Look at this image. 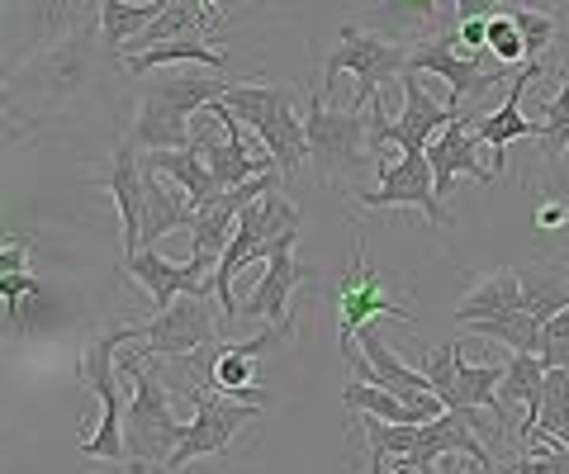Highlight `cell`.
Listing matches in <instances>:
<instances>
[{"mask_svg":"<svg viewBox=\"0 0 569 474\" xmlns=\"http://www.w3.org/2000/svg\"><path fill=\"white\" fill-rule=\"evenodd\" d=\"M119 380L129 390V413H123V446H129V465L138 470H167L171 451L181 446L186 423H176V399L162 380L148 371L142 356L119 361Z\"/></svg>","mask_w":569,"mask_h":474,"instance_id":"1","label":"cell"},{"mask_svg":"<svg viewBox=\"0 0 569 474\" xmlns=\"http://www.w3.org/2000/svg\"><path fill=\"white\" fill-rule=\"evenodd\" d=\"M142 337V323H114L96 332L91 342H86L81 361H77V380L100 399V427L96 436H86L81 451L96 455V461H114V465H129V446H123V413H129V394L119 390V361L114 351L119 346H133Z\"/></svg>","mask_w":569,"mask_h":474,"instance_id":"2","label":"cell"},{"mask_svg":"<svg viewBox=\"0 0 569 474\" xmlns=\"http://www.w3.org/2000/svg\"><path fill=\"white\" fill-rule=\"evenodd\" d=\"M228 91L223 81L213 77H162V81H148L138 95V124H133V143L142 152H162V148H186L194 129H190V114L209 110L213 100Z\"/></svg>","mask_w":569,"mask_h":474,"instance_id":"3","label":"cell"},{"mask_svg":"<svg viewBox=\"0 0 569 474\" xmlns=\"http://www.w3.org/2000/svg\"><path fill=\"white\" fill-rule=\"evenodd\" d=\"M223 100H228V110H233L242 124L261 138V148L276 157V167L284 175L309 157V133H305V119L295 114V91L290 85L247 81V85H228Z\"/></svg>","mask_w":569,"mask_h":474,"instance_id":"4","label":"cell"},{"mask_svg":"<svg viewBox=\"0 0 569 474\" xmlns=\"http://www.w3.org/2000/svg\"><path fill=\"white\" fill-rule=\"evenodd\" d=\"M408 67V48L385 39V33H370L361 24H342L337 29V48L323 58V91L332 95V85L342 72L356 77V95L351 104L356 110H366L370 100L380 91H399V77Z\"/></svg>","mask_w":569,"mask_h":474,"instance_id":"5","label":"cell"},{"mask_svg":"<svg viewBox=\"0 0 569 474\" xmlns=\"http://www.w3.org/2000/svg\"><path fill=\"white\" fill-rule=\"evenodd\" d=\"M284 228H299V209L276 190H266L261 200H252L242 209L238 219V233L228 238V248L219 256V266H213V304L223 309V319L233 323L238 319V300H233V280L252 266V261H266V242H271L276 233H284Z\"/></svg>","mask_w":569,"mask_h":474,"instance_id":"6","label":"cell"},{"mask_svg":"<svg viewBox=\"0 0 569 474\" xmlns=\"http://www.w3.org/2000/svg\"><path fill=\"white\" fill-rule=\"evenodd\" d=\"M305 133H309V162L318 167V175L328 181H347L356 175L370 157V119L366 110H337L328 91H313L309 114H305Z\"/></svg>","mask_w":569,"mask_h":474,"instance_id":"7","label":"cell"},{"mask_svg":"<svg viewBox=\"0 0 569 474\" xmlns=\"http://www.w3.org/2000/svg\"><path fill=\"white\" fill-rule=\"evenodd\" d=\"M376 319L413 323V309L399 304V300H389L376 266H370V256H366V238H356L351 266H347L342 280H337V346H342L347 361L356 356V332H361L366 323H376Z\"/></svg>","mask_w":569,"mask_h":474,"instance_id":"8","label":"cell"},{"mask_svg":"<svg viewBox=\"0 0 569 474\" xmlns=\"http://www.w3.org/2000/svg\"><path fill=\"white\" fill-rule=\"evenodd\" d=\"M219 337H223V323L213 319L204 294H181V300H171L167 309H157L152 323H142V337L133 342V356L181 361V356H190V351H200L204 342H219Z\"/></svg>","mask_w":569,"mask_h":474,"instance_id":"9","label":"cell"},{"mask_svg":"<svg viewBox=\"0 0 569 474\" xmlns=\"http://www.w3.org/2000/svg\"><path fill=\"white\" fill-rule=\"evenodd\" d=\"M261 417V403H242V399H213L204 394L200 384H194V417L186 423V436L181 446L171 451L167 470H186L190 461H200V455H223L228 442Z\"/></svg>","mask_w":569,"mask_h":474,"instance_id":"10","label":"cell"},{"mask_svg":"<svg viewBox=\"0 0 569 474\" xmlns=\"http://www.w3.org/2000/svg\"><path fill=\"white\" fill-rule=\"evenodd\" d=\"M376 175H380V185L356 195L361 209H403V204H413V209H422L432 228L451 223L447 209H441V190H437L432 157L427 152H399L389 167H376Z\"/></svg>","mask_w":569,"mask_h":474,"instance_id":"11","label":"cell"},{"mask_svg":"<svg viewBox=\"0 0 569 474\" xmlns=\"http://www.w3.org/2000/svg\"><path fill=\"white\" fill-rule=\"evenodd\" d=\"M299 228H284L266 242V275L257 280L252 300L238 304V319H266L271 327H290V294L299 280H313V271L295 256Z\"/></svg>","mask_w":569,"mask_h":474,"instance_id":"12","label":"cell"},{"mask_svg":"<svg viewBox=\"0 0 569 474\" xmlns=\"http://www.w3.org/2000/svg\"><path fill=\"white\" fill-rule=\"evenodd\" d=\"M456 43L460 39H451V33H437V39H422L418 48H408V72H432V77H441L451 85V91H447L451 110H460L470 95L493 91L498 81H508L503 67H498V72H485L475 58H460Z\"/></svg>","mask_w":569,"mask_h":474,"instance_id":"13","label":"cell"},{"mask_svg":"<svg viewBox=\"0 0 569 474\" xmlns=\"http://www.w3.org/2000/svg\"><path fill=\"white\" fill-rule=\"evenodd\" d=\"M447 455H466L470 465L493 470L489 446L475 436V423H470V417H466V413H456V409H447L441 417H432V423H422L418 446L408 451V455H395V465H399V470H408V474H422V470L441 465Z\"/></svg>","mask_w":569,"mask_h":474,"instance_id":"14","label":"cell"},{"mask_svg":"<svg viewBox=\"0 0 569 474\" xmlns=\"http://www.w3.org/2000/svg\"><path fill=\"white\" fill-rule=\"evenodd\" d=\"M219 266V256L209 252H190L186 266H171L167 256H157L148 248H138L133 256H123V271H129L142 290H148L152 309H167L171 300H181V294H209L204 290V271Z\"/></svg>","mask_w":569,"mask_h":474,"instance_id":"15","label":"cell"},{"mask_svg":"<svg viewBox=\"0 0 569 474\" xmlns=\"http://www.w3.org/2000/svg\"><path fill=\"white\" fill-rule=\"evenodd\" d=\"M479 148H485V143H479V133L470 124L466 104H460V114L437 133V143H427V157H432V175H437L441 195L456 185V175H475L479 185H498V181H503L493 167L479 162Z\"/></svg>","mask_w":569,"mask_h":474,"instance_id":"16","label":"cell"},{"mask_svg":"<svg viewBox=\"0 0 569 474\" xmlns=\"http://www.w3.org/2000/svg\"><path fill=\"white\" fill-rule=\"evenodd\" d=\"M138 143L123 138L110 171H104V190L114 195V209H119V223H123V256H133L142 248V223H148V175H142V162H138Z\"/></svg>","mask_w":569,"mask_h":474,"instance_id":"17","label":"cell"},{"mask_svg":"<svg viewBox=\"0 0 569 474\" xmlns=\"http://www.w3.org/2000/svg\"><path fill=\"white\" fill-rule=\"evenodd\" d=\"M537 77H541V58L522 62V72L512 77L508 100L498 104L493 114H479V119H475L479 143L493 148V171H498V175H503V162H508V143H518V138H541V124H531V119L522 114V91H527V81H537Z\"/></svg>","mask_w":569,"mask_h":474,"instance_id":"18","label":"cell"},{"mask_svg":"<svg viewBox=\"0 0 569 474\" xmlns=\"http://www.w3.org/2000/svg\"><path fill=\"white\" fill-rule=\"evenodd\" d=\"M347 365L356 371V380L380 384V390H395V394H422V390H432L427 371H408L399 351L376 332V323L361 327V356H351Z\"/></svg>","mask_w":569,"mask_h":474,"instance_id":"19","label":"cell"},{"mask_svg":"<svg viewBox=\"0 0 569 474\" xmlns=\"http://www.w3.org/2000/svg\"><path fill=\"white\" fill-rule=\"evenodd\" d=\"M399 95H403V104H399V148L403 152H427V143H432V138L460 114V110H451L447 100L437 104L432 95H427L408 67L399 77Z\"/></svg>","mask_w":569,"mask_h":474,"instance_id":"20","label":"cell"},{"mask_svg":"<svg viewBox=\"0 0 569 474\" xmlns=\"http://www.w3.org/2000/svg\"><path fill=\"white\" fill-rule=\"evenodd\" d=\"M148 175V223H142V248H152L157 238L167 233H181V228H194V214H200V204L190 200L186 185H176L171 175L142 167Z\"/></svg>","mask_w":569,"mask_h":474,"instance_id":"21","label":"cell"},{"mask_svg":"<svg viewBox=\"0 0 569 474\" xmlns=\"http://www.w3.org/2000/svg\"><path fill=\"white\" fill-rule=\"evenodd\" d=\"M194 143H200L204 162H209V171H213V185H219V190H233V185L252 181V175H261V171L276 167L271 152L252 157V148H247L242 138H228V133L219 138V133H209V129H194Z\"/></svg>","mask_w":569,"mask_h":474,"instance_id":"22","label":"cell"},{"mask_svg":"<svg viewBox=\"0 0 569 474\" xmlns=\"http://www.w3.org/2000/svg\"><path fill=\"white\" fill-rule=\"evenodd\" d=\"M503 371H508V365H466V361H460L456 390H451V399H447V409L466 413L470 423H475V409H489V413H493V423L503 427V432H512V413H508V403L498 399Z\"/></svg>","mask_w":569,"mask_h":474,"instance_id":"23","label":"cell"},{"mask_svg":"<svg viewBox=\"0 0 569 474\" xmlns=\"http://www.w3.org/2000/svg\"><path fill=\"white\" fill-rule=\"evenodd\" d=\"M142 167H152V171L171 175L176 185H186L194 204H209V200H219V195H223V190L213 185V171H209V162H204V152H200V143H194V138H190L186 148L148 152V157H142Z\"/></svg>","mask_w":569,"mask_h":474,"instance_id":"24","label":"cell"},{"mask_svg":"<svg viewBox=\"0 0 569 474\" xmlns=\"http://www.w3.org/2000/svg\"><path fill=\"white\" fill-rule=\"evenodd\" d=\"M518 309H522V271H493L460 300L456 323L466 327L475 319H503V313H518Z\"/></svg>","mask_w":569,"mask_h":474,"instance_id":"25","label":"cell"},{"mask_svg":"<svg viewBox=\"0 0 569 474\" xmlns=\"http://www.w3.org/2000/svg\"><path fill=\"white\" fill-rule=\"evenodd\" d=\"M541 384H546V361L537 351H512L508 371H503V384H498V399L508 403V409H522V432H531L537 423V403H541Z\"/></svg>","mask_w":569,"mask_h":474,"instance_id":"26","label":"cell"},{"mask_svg":"<svg viewBox=\"0 0 569 474\" xmlns=\"http://www.w3.org/2000/svg\"><path fill=\"white\" fill-rule=\"evenodd\" d=\"M129 72H152V67H171V62H200L209 72H223V52H213L204 33H181V39H167L157 48H142V52H129Z\"/></svg>","mask_w":569,"mask_h":474,"instance_id":"27","label":"cell"},{"mask_svg":"<svg viewBox=\"0 0 569 474\" xmlns=\"http://www.w3.org/2000/svg\"><path fill=\"white\" fill-rule=\"evenodd\" d=\"M171 0H100V39L110 52H119L133 33L148 29Z\"/></svg>","mask_w":569,"mask_h":474,"instance_id":"28","label":"cell"},{"mask_svg":"<svg viewBox=\"0 0 569 474\" xmlns=\"http://www.w3.org/2000/svg\"><path fill=\"white\" fill-rule=\"evenodd\" d=\"M361 427L370 442V470H385L389 455H408L422 432V423H389V417H376V413H361Z\"/></svg>","mask_w":569,"mask_h":474,"instance_id":"29","label":"cell"},{"mask_svg":"<svg viewBox=\"0 0 569 474\" xmlns=\"http://www.w3.org/2000/svg\"><path fill=\"white\" fill-rule=\"evenodd\" d=\"M569 304V280L556 271V266H527L522 271V309L531 319H550V313H560Z\"/></svg>","mask_w":569,"mask_h":474,"instance_id":"30","label":"cell"},{"mask_svg":"<svg viewBox=\"0 0 569 474\" xmlns=\"http://www.w3.org/2000/svg\"><path fill=\"white\" fill-rule=\"evenodd\" d=\"M569 427V365H546V384H541V403H537V423L531 432H565ZM531 432H522L518 442H527Z\"/></svg>","mask_w":569,"mask_h":474,"instance_id":"31","label":"cell"},{"mask_svg":"<svg viewBox=\"0 0 569 474\" xmlns=\"http://www.w3.org/2000/svg\"><path fill=\"white\" fill-rule=\"evenodd\" d=\"M466 332H475V337L508 342L512 351H537L541 346V319H531L527 309L503 313V319H475V323H466Z\"/></svg>","mask_w":569,"mask_h":474,"instance_id":"32","label":"cell"},{"mask_svg":"<svg viewBox=\"0 0 569 474\" xmlns=\"http://www.w3.org/2000/svg\"><path fill=\"white\" fill-rule=\"evenodd\" d=\"M569 148V72L560 77V91L546 95V110H541V152L550 162H560Z\"/></svg>","mask_w":569,"mask_h":474,"instance_id":"33","label":"cell"},{"mask_svg":"<svg viewBox=\"0 0 569 474\" xmlns=\"http://www.w3.org/2000/svg\"><path fill=\"white\" fill-rule=\"evenodd\" d=\"M508 14L518 20L522 29V43H527V62L531 58H541V52L556 43V33H560V14L556 10H531V6H508Z\"/></svg>","mask_w":569,"mask_h":474,"instance_id":"34","label":"cell"},{"mask_svg":"<svg viewBox=\"0 0 569 474\" xmlns=\"http://www.w3.org/2000/svg\"><path fill=\"white\" fill-rule=\"evenodd\" d=\"M489 52L503 67H512V62H522L527 58V43H522V29H518V20H512L508 10H498V14H489Z\"/></svg>","mask_w":569,"mask_h":474,"instance_id":"35","label":"cell"},{"mask_svg":"<svg viewBox=\"0 0 569 474\" xmlns=\"http://www.w3.org/2000/svg\"><path fill=\"white\" fill-rule=\"evenodd\" d=\"M460 342H466V337H451L447 346L427 351V380H432V390L441 394V403H447V399H451V390H456V371H460Z\"/></svg>","mask_w":569,"mask_h":474,"instance_id":"36","label":"cell"},{"mask_svg":"<svg viewBox=\"0 0 569 474\" xmlns=\"http://www.w3.org/2000/svg\"><path fill=\"white\" fill-rule=\"evenodd\" d=\"M537 356L546 365H569V304L560 313H550V319L541 323V346Z\"/></svg>","mask_w":569,"mask_h":474,"instance_id":"37","label":"cell"},{"mask_svg":"<svg viewBox=\"0 0 569 474\" xmlns=\"http://www.w3.org/2000/svg\"><path fill=\"white\" fill-rule=\"evenodd\" d=\"M376 10L395 24H422L427 29V24H437L441 0H376Z\"/></svg>","mask_w":569,"mask_h":474,"instance_id":"38","label":"cell"},{"mask_svg":"<svg viewBox=\"0 0 569 474\" xmlns=\"http://www.w3.org/2000/svg\"><path fill=\"white\" fill-rule=\"evenodd\" d=\"M0 294H6L10 313H20V304H29V300H43L48 285H43V280H33L29 271H6V275H0Z\"/></svg>","mask_w":569,"mask_h":474,"instance_id":"39","label":"cell"},{"mask_svg":"<svg viewBox=\"0 0 569 474\" xmlns=\"http://www.w3.org/2000/svg\"><path fill=\"white\" fill-rule=\"evenodd\" d=\"M531 219H537L541 233H565V228H569V200L565 195H546Z\"/></svg>","mask_w":569,"mask_h":474,"instance_id":"40","label":"cell"},{"mask_svg":"<svg viewBox=\"0 0 569 474\" xmlns=\"http://www.w3.org/2000/svg\"><path fill=\"white\" fill-rule=\"evenodd\" d=\"M460 48H470V52H479V48H489V14H475V20H460Z\"/></svg>","mask_w":569,"mask_h":474,"instance_id":"41","label":"cell"},{"mask_svg":"<svg viewBox=\"0 0 569 474\" xmlns=\"http://www.w3.org/2000/svg\"><path fill=\"white\" fill-rule=\"evenodd\" d=\"M0 271H29V242L6 238V252H0Z\"/></svg>","mask_w":569,"mask_h":474,"instance_id":"42","label":"cell"},{"mask_svg":"<svg viewBox=\"0 0 569 474\" xmlns=\"http://www.w3.org/2000/svg\"><path fill=\"white\" fill-rule=\"evenodd\" d=\"M200 6H204V14H209V24H213V33H223V29H219V0H200Z\"/></svg>","mask_w":569,"mask_h":474,"instance_id":"43","label":"cell"},{"mask_svg":"<svg viewBox=\"0 0 569 474\" xmlns=\"http://www.w3.org/2000/svg\"><path fill=\"white\" fill-rule=\"evenodd\" d=\"M560 436H565V451H569V427H565V432H560Z\"/></svg>","mask_w":569,"mask_h":474,"instance_id":"44","label":"cell"}]
</instances>
